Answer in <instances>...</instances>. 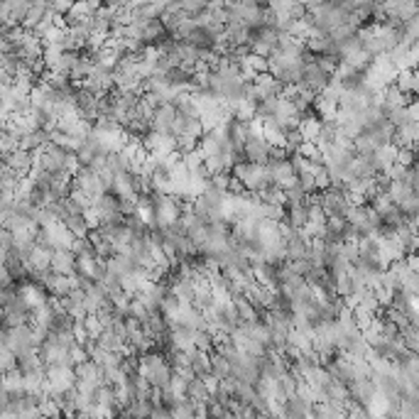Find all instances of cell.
<instances>
[{"label":"cell","mask_w":419,"mask_h":419,"mask_svg":"<svg viewBox=\"0 0 419 419\" xmlns=\"http://www.w3.org/2000/svg\"><path fill=\"white\" fill-rule=\"evenodd\" d=\"M62 224L72 230L74 238H84V235H89V230H91V224H89V218H86V213H69V216L62 218Z\"/></svg>","instance_id":"7"},{"label":"cell","mask_w":419,"mask_h":419,"mask_svg":"<svg viewBox=\"0 0 419 419\" xmlns=\"http://www.w3.org/2000/svg\"><path fill=\"white\" fill-rule=\"evenodd\" d=\"M397 91H402L405 96H409V98H417V72L414 69H397L395 78H392V84Z\"/></svg>","instance_id":"5"},{"label":"cell","mask_w":419,"mask_h":419,"mask_svg":"<svg viewBox=\"0 0 419 419\" xmlns=\"http://www.w3.org/2000/svg\"><path fill=\"white\" fill-rule=\"evenodd\" d=\"M177 3H179V8L191 17H194L196 12H202L204 8L208 6V0H177Z\"/></svg>","instance_id":"10"},{"label":"cell","mask_w":419,"mask_h":419,"mask_svg":"<svg viewBox=\"0 0 419 419\" xmlns=\"http://www.w3.org/2000/svg\"><path fill=\"white\" fill-rule=\"evenodd\" d=\"M3 164L10 169L15 177H28L30 169L34 164V152L30 150H23V147H17V150H10L8 155H3Z\"/></svg>","instance_id":"3"},{"label":"cell","mask_w":419,"mask_h":419,"mask_svg":"<svg viewBox=\"0 0 419 419\" xmlns=\"http://www.w3.org/2000/svg\"><path fill=\"white\" fill-rule=\"evenodd\" d=\"M189 373L196 375V378H204V375L208 373V353L206 351L194 348V353H191V358H189Z\"/></svg>","instance_id":"9"},{"label":"cell","mask_w":419,"mask_h":419,"mask_svg":"<svg viewBox=\"0 0 419 419\" xmlns=\"http://www.w3.org/2000/svg\"><path fill=\"white\" fill-rule=\"evenodd\" d=\"M72 3H74V0H52V3H50V10L54 12V17L64 20V15H67V12H69Z\"/></svg>","instance_id":"11"},{"label":"cell","mask_w":419,"mask_h":419,"mask_svg":"<svg viewBox=\"0 0 419 419\" xmlns=\"http://www.w3.org/2000/svg\"><path fill=\"white\" fill-rule=\"evenodd\" d=\"M208 373H211L213 378H218V380H224V378H228V375H230L228 361H226V358L221 356L218 351L208 353Z\"/></svg>","instance_id":"8"},{"label":"cell","mask_w":419,"mask_h":419,"mask_svg":"<svg viewBox=\"0 0 419 419\" xmlns=\"http://www.w3.org/2000/svg\"><path fill=\"white\" fill-rule=\"evenodd\" d=\"M316 202L321 206V211L326 213V218H346L348 208L353 206V199L348 196L346 186H324V189H319L316 194Z\"/></svg>","instance_id":"1"},{"label":"cell","mask_w":419,"mask_h":419,"mask_svg":"<svg viewBox=\"0 0 419 419\" xmlns=\"http://www.w3.org/2000/svg\"><path fill=\"white\" fill-rule=\"evenodd\" d=\"M331 74H334V72H329L324 64L316 62V56H312L309 62H304V67H302V81H299V84L307 86V89L314 91V94H321V91L326 89V84H329Z\"/></svg>","instance_id":"2"},{"label":"cell","mask_w":419,"mask_h":419,"mask_svg":"<svg viewBox=\"0 0 419 419\" xmlns=\"http://www.w3.org/2000/svg\"><path fill=\"white\" fill-rule=\"evenodd\" d=\"M145 3H150V6H155L160 12H164V8H167L169 3H174V0H145Z\"/></svg>","instance_id":"12"},{"label":"cell","mask_w":419,"mask_h":419,"mask_svg":"<svg viewBox=\"0 0 419 419\" xmlns=\"http://www.w3.org/2000/svg\"><path fill=\"white\" fill-rule=\"evenodd\" d=\"M174 118H177L174 103H160V106H155V111H152L150 116V133H172Z\"/></svg>","instance_id":"4"},{"label":"cell","mask_w":419,"mask_h":419,"mask_svg":"<svg viewBox=\"0 0 419 419\" xmlns=\"http://www.w3.org/2000/svg\"><path fill=\"white\" fill-rule=\"evenodd\" d=\"M74 260H76V257H74L72 248H56V250H52L50 270L62 275H74Z\"/></svg>","instance_id":"6"}]
</instances>
